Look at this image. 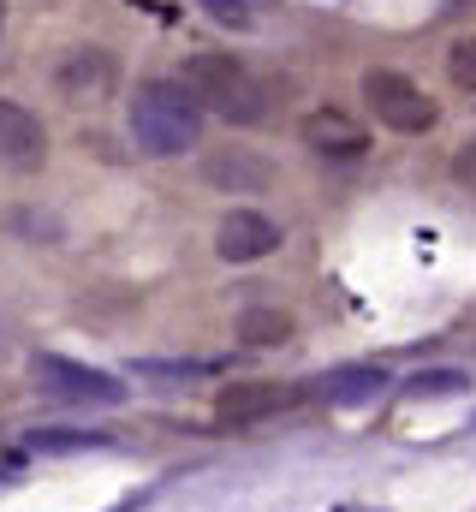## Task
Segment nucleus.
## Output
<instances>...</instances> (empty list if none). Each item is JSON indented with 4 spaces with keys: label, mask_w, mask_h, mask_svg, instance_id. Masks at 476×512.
Here are the masks:
<instances>
[{
    "label": "nucleus",
    "mask_w": 476,
    "mask_h": 512,
    "mask_svg": "<svg viewBox=\"0 0 476 512\" xmlns=\"http://www.w3.org/2000/svg\"><path fill=\"white\" fill-rule=\"evenodd\" d=\"M381 387H387V370H381V364H346V370H328V376H322L328 405H363V399H375Z\"/></svg>",
    "instance_id": "nucleus-11"
},
{
    "label": "nucleus",
    "mask_w": 476,
    "mask_h": 512,
    "mask_svg": "<svg viewBox=\"0 0 476 512\" xmlns=\"http://www.w3.org/2000/svg\"><path fill=\"white\" fill-rule=\"evenodd\" d=\"M179 84L191 90V102L203 114H221L227 126H262L268 120V90L256 84V72L238 54H215V48L209 54H191Z\"/></svg>",
    "instance_id": "nucleus-1"
},
{
    "label": "nucleus",
    "mask_w": 476,
    "mask_h": 512,
    "mask_svg": "<svg viewBox=\"0 0 476 512\" xmlns=\"http://www.w3.org/2000/svg\"><path fill=\"white\" fill-rule=\"evenodd\" d=\"M131 137L143 155H185L203 143V108L179 78H155L131 96Z\"/></svg>",
    "instance_id": "nucleus-2"
},
{
    "label": "nucleus",
    "mask_w": 476,
    "mask_h": 512,
    "mask_svg": "<svg viewBox=\"0 0 476 512\" xmlns=\"http://www.w3.org/2000/svg\"><path fill=\"white\" fill-rule=\"evenodd\" d=\"M215 24H227V30H256V6L250 0H197Z\"/></svg>",
    "instance_id": "nucleus-15"
},
{
    "label": "nucleus",
    "mask_w": 476,
    "mask_h": 512,
    "mask_svg": "<svg viewBox=\"0 0 476 512\" xmlns=\"http://www.w3.org/2000/svg\"><path fill=\"white\" fill-rule=\"evenodd\" d=\"M102 435H84V429H30V447L42 453H72V447H96Z\"/></svg>",
    "instance_id": "nucleus-16"
},
{
    "label": "nucleus",
    "mask_w": 476,
    "mask_h": 512,
    "mask_svg": "<svg viewBox=\"0 0 476 512\" xmlns=\"http://www.w3.org/2000/svg\"><path fill=\"white\" fill-rule=\"evenodd\" d=\"M411 399H453V393H471V376L465 370H417L411 382H405Z\"/></svg>",
    "instance_id": "nucleus-13"
},
{
    "label": "nucleus",
    "mask_w": 476,
    "mask_h": 512,
    "mask_svg": "<svg viewBox=\"0 0 476 512\" xmlns=\"http://www.w3.org/2000/svg\"><path fill=\"white\" fill-rule=\"evenodd\" d=\"M280 251V221H268L262 209H233L215 227V256L221 262H262Z\"/></svg>",
    "instance_id": "nucleus-7"
},
{
    "label": "nucleus",
    "mask_w": 476,
    "mask_h": 512,
    "mask_svg": "<svg viewBox=\"0 0 476 512\" xmlns=\"http://www.w3.org/2000/svg\"><path fill=\"white\" fill-rule=\"evenodd\" d=\"M203 179L221 185V191H233V197H244V191H268L274 185V167L262 155H250V149H233V155H209Z\"/></svg>",
    "instance_id": "nucleus-10"
},
{
    "label": "nucleus",
    "mask_w": 476,
    "mask_h": 512,
    "mask_svg": "<svg viewBox=\"0 0 476 512\" xmlns=\"http://www.w3.org/2000/svg\"><path fill=\"white\" fill-rule=\"evenodd\" d=\"M119 78V60L108 48H72V54H60V66H54V90L66 96V102H102L108 90H114Z\"/></svg>",
    "instance_id": "nucleus-8"
},
{
    "label": "nucleus",
    "mask_w": 476,
    "mask_h": 512,
    "mask_svg": "<svg viewBox=\"0 0 476 512\" xmlns=\"http://www.w3.org/2000/svg\"><path fill=\"white\" fill-rule=\"evenodd\" d=\"M304 393L310 387H286V382H244V387H221L215 393V417L221 423H262V417H280V411H292V405H304Z\"/></svg>",
    "instance_id": "nucleus-5"
},
{
    "label": "nucleus",
    "mask_w": 476,
    "mask_h": 512,
    "mask_svg": "<svg viewBox=\"0 0 476 512\" xmlns=\"http://www.w3.org/2000/svg\"><path fill=\"white\" fill-rule=\"evenodd\" d=\"M363 102H369V114L381 126L399 131V137H423V131H435V120H441V108L429 102V90L417 78L393 72V66H369L363 72Z\"/></svg>",
    "instance_id": "nucleus-3"
},
{
    "label": "nucleus",
    "mask_w": 476,
    "mask_h": 512,
    "mask_svg": "<svg viewBox=\"0 0 476 512\" xmlns=\"http://www.w3.org/2000/svg\"><path fill=\"white\" fill-rule=\"evenodd\" d=\"M30 376H36V387H42L48 399H66V405H125L119 376L90 370V364H72V358H54V352H42V358L30 364Z\"/></svg>",
    "instance_id": "nucleus-4"
},
{
    "label": "nucleus",
    "mask_w": 476,
    "mask_h": 512,
    "mask_svg": "<svg viewBox=\"0 0 476 512\" xmlns=\"http://www.w3.org/2000/svg\"><path fill=\"white\" fill-rule=\"evenodd\" d=\"M340 512H369V507H340Z\"/></svg>",
    "instance_id": "nucleus-17"
},
{
    "label": "nucleus",
    "mask_w": 476,
    "mask_h": 512,
    "mask_svg": "<svg viewBox=\"0 0 476 512\" xmlns=\"http://www.w3.org/2000/svg\"><path fill=\"white\" fill-rule=\"evenodd\" d=\"M42 155H48V131H42V120H36L24 102L0 96V173H36Z\"/></svg>",
    "instance_id": "nucleus-6"
},
{
    "label": "nucleus",
    "mask_w": 476,
    "mask_h": 512,
    "mask_svg": "<svg viewBox=\"0 0 476 512\" xmlns=\"http://www.w3.org/2000/svg\"><path fill=\"white\" fill-rule=\"evenodd\" d=\"M298 137H304V149L334 155V161H357V155H369V131L357 126L352 114H340V108H310V114L298 120Z\"/></svg>",
    "instance_id": "nucleus-9"
},
{
    "label": "nucleus",
    "mask_w": 476,
    "mask_h": 512,
    "mask_svg": "<svg viewBox=\"0 0 476 512\" xmlns=\"http://www.w3.org/2000/svg\"><path fill=\"white\" fill-rule=\"evenodd\" d=\"M0 24H6V0H0Z\"/></svg>",
    "instance_id": "nucleus-18"
},
{
    "label": "nucleus",
    "mask_w": 476,
    "mask_h": 512,
    "mask_svg": "<svg viewBox=\"0 0 476 512\" xmlns=\"http://www.w3.org/2000/svg\"><path fill=\"white\" fill-rule=\"evenodd\" d=\"M447 78L476 96V36H459V42L447 48Z\"/></svg>",
    "instance_id": "nucleus-14"
},
{
    "label": "nucleus",
    "mask_w": 476,
    "mask_h": 512,
    "mask_svg": "<svg viewBox=\"0 0 476 512\" xmlns=\"http://www.w3.org/2000/svg\"><path fill=\"white\" fill-rule=\"evenodd\" d=\"M238 340L244 346H262V352L268 346H286L292 340V316L280 304H244L238 310Z\"/></svg>",
    "instance_id": "nucleus-12"
}]
</instances>
